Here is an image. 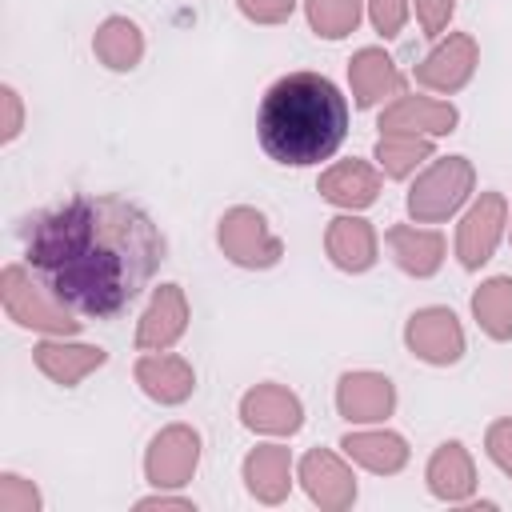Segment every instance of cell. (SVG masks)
I'll list each match as a JSON object with an SVG mask.
<instances>
[{"mask_svg": "<svg viewBox=\"0 0 512 512\" xmlns=\"http://www.w3.org/2000/svg\"><path fill=\"white\" fill-rule=\"evenodd\" d=\"M472 316L492 340L512 336V276H492L472 296Z\"/></svg>", "mask_w": 512, "mask_h": 512, "instance_id": "cell-25", "label": "cell"}, {"mask_svg": "<svg viewBox=\"0 0 512 512\" xmlns=\"http://www.w3.org/2000/svg\"><path fill=\"white\" fill-rule=\"evenodd\" d=\"M396 408V388L380 372H344L336 384V412L348 424H380Z\"/></svg>", "mask_w": 512, "mask_h": 512, "instance_id": "cell-11", "label": "cell"}, {"mask_svg": "<svg viewBox=\"0 0 512 512\" xmlns=\"http://www.w3.org/2000/svg\"><path fill=\"white\" fill-rule=\"evenodd\" d=\"M0 512H40V492L32 480L4 472L0 476Z\"/></svg>", "mask_w": 512, "mask_h": 512, "instance_id": "cell-28", "label": "cell"}, {"mask_svg": "<svg viewBox=\"0 0 512 512\" xmlns=\"http://www.w3.org/2000/svg\"><path fill=\"white\" fill-rule=\"evenodd\" d=\"M348 80H352L356 108H376L388 96H404V76L384 48H360L348 60Z\"/></svg>", "mask_w": 512, "mask_h": 512, "instance_id": "cell-18", "label": "cell"}, {"mask_svg": "<svg viewBox=\"0 0 512 512\" xmlns=\"http://www.w3.org/2000/svg\"><path fill=\"white\" fill-rule=\"evenodd\" d=\"M484 448H488V456H492V464L512 480V416L508 420H496L492 428H488V436H484Z\"/></svg>", "mask_w": 512, "mask_h": 512, "instance_id": "cell-30", "label": "cell"}, {"mask_svg": "<svg viewBox=\"0 0 512 512\" xmlns=\"http://www.w3.org/2000/svg\"><path fill=\"white\" fill-rule=\"evenodd\" d=\"M432 160V140L428 136H412V132H384L376 144V164L384 176L404 180L408 172H416V164Z\"/></svg>", "mask_w": 512, "mask_h": 512, "instance_id": "cell-26", "label": "cell"}, {"mask_svg": "<svg viewBox=\"0 0 512 512\" xmlns=\"http://www.w3.org/2000/svg\"><path fill=\"white\" fill-rule=\"evenodd\" d=\"M328 260L344 272H368L376 264V232L360 216H336L324 232Z\"/></svg>", "mask_w": 512, "mask_h": 512, "instance_id": "cell-22", "label": "cell"}, {"mask_svg": "<svg viewBox=\"0 0 512 512\" xmlns=\"http://www.w3.org/2000/svg\"><path fill=\"white\" fill-rule=\"evenodd\" d=\"M504 220H508V200L500 192H480L476 204L464 212L460 228H456V256L468 272H476L480 264L492 260L500 236H504Z\"/></svg>", "mask_w": 512, "mask_h": 512, "instance_id": "cell-8", "label": "cell"}, {"mask_svg": "<svg viewBox=\"0 0 512 512\" xmlns=\"http://www.w3.org/2000/svg\"><path fill=\"white\" fill-rule=\"evenodd\" d=\"M136 384L156 404H184L196 388V372L176 352H144L136 360Z\"/></svg>", "mask_w": 512, "mask_h": 512, "instance_id": "cell-15", "label": "cell"}, {"mask_svg": "<svg viewBox=\"0 0 512 512\" xmlns=\"http://www.w3.org/2000/svg\"><path fill=\"white\" fill-rule=\"evenodd\" d=\"M216 240H220L224 256H228L232 264H240V268H272V264L284 256V244H280V236L268 228L264 212L244 208V204H240V208H228V212L220 216Z\"/></svg>", "mask_w": 512, "mask_h": 512, "instance_id": "cell-5", "label": "cell"}, {"mask_svg": "<svg viewBox=\"0 0 512 512\" xmlns=\"http://www.w3.org/2000/svg\"><path fill=\"white\" fill-rule=\"evenodd\" d=\"M164 232L128 196L80 192L24 224V260L76 316L128 312L164 264Z\"/></svg>", "mask_w": 512, "mask_h": 512, "instance_id": "cell-1", "label": "cell"}, {"mask_svg": "<svg viewBox=\"0 0 512 512\" xmlns=\"http://www.w3.org/2000/svg\"><path fill=\"white\" fill-rule=\"evenodd\" d=\"M344 456L376 476H392L408 464V440L400 432H388V428H368V432H348L340 440Z\"/></svg>", "mask_w": 512, "mask_h": 512, "instance_id": "cell-23", "label": "cell"}, {"mask_svg": "<svg viewBox=\"0 0 512 512\" xmlns=\"http://www.w3.org/2000/svg\"><path fill=\"white\" fill-rule=\"evenodd\" d=\"M240 420L264 436H292L304 424V404L284 384H256L240 396Z\"/></svg>", "mask_w": 512, "mask_h": 512, "instance_id": "cell-10", "label": "cell"}, {"mask_svg": "<svg viewBox=\"0 0 512 512\" xmlns=\"http://www.w3.org/2000/svg\"><path fill=\"white\" fill-rule=\"evenodd\" d=\"M260 148L284 168H312L332 160L348 136V100L320 72L280 76L256 112Z\"/></svg>", "mask_w": 512, "mask_h": 512, "instance_id": "cell-2", "label": "cell"}, {"mask_svg": "<svg viewBox=\"0 0 512 512\" xmlns=\"http://www.w3.org/2000/svg\"><path fill=\"white\" fill-rule=\"evenodd\" d=\"M136 508H184V512H192L196 504H192V500H184V496H168V488H160L156 496L136 500Z\"/></svg>", "mask_w": 512, "mask_h": 512, "instance_id": "cell-34", "label": "cell"}, {"mask_svg": "<svg viewBox=\"0 0 512 512\" xmlns=\"http://www.w3.org/2000/svg\"><path fill=\"white\" fill-rule=\"evenodd\" d=\"M300 484H304L308 500L320 504V508H328V512H344L356 500V476L328 448H312L300 460Z\"/></svg>", "mask_w": 512, "mask_h": 512, "instance_id": "cell-12", "label": "cell"}, {"mask_svg": "<svg viewBox=\"0 0 512 512\" xmlns=\"http://www.w3.org/2000/svg\"><path fill=\"white\" fill-rule=\"evenodd\" d=\"M424 480H428V492H432L436 500H444V504H464V500H472V492H476V468H472L468 448H464L460 440H444V444L432 452V460H428V468H424Z\"/></svg>", "mask_w": 512, "mask_h": 512, "instance_id": "cell-19", "label": "cell"}, {"mask_svg": "<svg viewBox=\"0 0 512 512\" xmlns=\"http://www.w3.org/2000/svg\"><path fill=\"white\" fill-rule=\"evenodd\" d=\"M188 328V304L180 284H160L152 292V304L144 308L136 324V348L140 352H168Z\"/></svg>", "mask_w": 512, "mask_h": 512, "instance_id": "cell-13", "label": "cell"}, {"mask_svg": "<svg viewBox=\"0 0 512 512\" xmlns=\"http://www.w3.org/2000/svg\"><path fill=\"white\" fill-rule=\"evenodd\" d=\"M404 344H408V352L416 360L436 364V368H448V364H456L464 356V328H460V320H456L452 308L432 304V308H420V312L408 316Z\"/></svg>", "mask_w": 512, "mask_h": 512, "instance_id": "cell-6", "label": "cell"}, {"mask_svg": "<svg viewBox=\"0 0 512 512\" xmlns=\"http://www.w3.org/2000/svg\"><path fill=\"white\" fill-rule=\"evenodd\" d=\"M0 100H4V132H0V140L12 144V140L20 136V96H16L12 84H4V88H0Z\"/></svg>", "mask_w": 512, "mask_h": 512, "instance_id": "cell-33", "label": "cell"}, {"mask_svg": "<svg viewBox=\"0 0 512 512\" xmlns=\"http://www.w3.org/2000/svg\"><path fill=\"white\" fill-rule=\"evenodd\" d=\"M472 184H476V168H472L468 156H440V160H432L416 176V184L408 188V212H412V220H420V224L448 220L468 200Z\"/></svg>", "mask_w": 512, "mask_h": 512, "instance_id": "cell-4", "label": "cell"}, {"mask_svg": "<svg viewBox=\"0 0 512 512\" xmlns=\"http://www.w3.org/2000/svg\"><path fill=\"white\" fill-rule=\"evenodd\" d=\"M476 60H480L476 40H472L468 32H452L448 40H440V44L416 64L412 80H416L420 88H432V92H448V96H452V92H460V88L472 80Z\"/></svg>", "mask_w": 512, "mask_h": 512, "instance_id": "cell-9", "label": "cell"}, {"mask_svg": "<svg viewBox=\"0 0 512 512\" xmlns=\"http://www.w3.org/2000/svg\"><path fill=\"white\" fill-rule=\"evenodd\" d=\"M244 488L260 504H280L292 488V456L284 444H260L244 456Z\"/></svg>", "mask_w": 512, "mask_h": 512, "instance_id": "cell-21", "label": "cell"}, {"mask_svg": "<svg viewBox=\"0 0 512 512\" xmlns=\"http://www.w3.org/2000/svg\"><path fill=\"white\" fill-rule=\"evenodd\" d=\"M32 356H36V368L52 384H60V388H76L88 372H96V368L108 364V352L104 348H96V344H72L68 336L40 340Z\"/></svg>", "mask_w": 512, "mask_h": 512, "instance_id": "cell-16", "label": "cell"}, {"mask_svg": "<svg viewBox=\"0 0 512 512\" xmlns=\"http://www.w3.org/2000/svg\"><path fill=\"white\" fill-rule=\"evenodd\" d=\"M316 188H320V196L328 204H336L344 212H360V208L376 204V196H380V172L368 160H356L352 156V160H340V164L324 168Z\"/></svg>", "mask_w": 512, "mask_h": 512, "instance_id": "cell-17", "label": "cell"}, {"mask_svg": "<svg viewBox=\"0 0 512 512\" xmlns=\"http://www.w3.org/2000/svg\"><path fill=\"white\" fill-rule=\"evenodd\" d=\"M364 8H368L372 28H376L384 40L400 36V28L408 24V0H364Z\"/></svg>", "mask_w": 512, "mask_h": 512, "instance_id": "cell-29", "label": "cell"}, {"mask_svg": "<svg viewBox=\"0 0 512 512\" xmlns=\"http://www.w3.org/2000/svg\"><path fill=\"white\" fill-rule=\"evenodd\" d=\"M308 24L324 40H344L364 16V0H304Z\"/></svg>", "mask_w": 512, "mask_h": 512, "instance_id": "cell-27", "label": "cell"}, {"mask_svg": "<svg viewBox=\"0 0 512 512\" xmlns=\"http://www.w3.org/2000/svg\"><path fill=\"white\" fill-rule=\"evenodd\" d=\"M92 52H96V60L104 68L132 72L140 64V56H144V36L128 16H108L92 36Z\"/></svg>", "mask_w": 512, "mask_h": 512, "instance_id": "cell-24", "label": "cell"}, {"mask_svg": "<svg viewBox=\"0 0 512 512\" xmlns=\"http://www.w3.org/2000/svg\"><path fill=\"white\" fill-rule=\"evenodd\" d=\"M0 300H4L8 320H16L20 328H36V332H48V336L80 332V320H72V308L60 304L32 268L8 264L0 272Z\"/></svg>", "mask_w": 512, "mask_h": 512, "instance_id": "cell-3", "label": "cell"}, {"mask_svg": "<svg viewBox=\"0 0 512 512\" xmlns=\"http://www.w3.org/2000/svg\"><path fill=\"white\" fill-rule=\"evenodd\" d=\"M200 464V436L188 424H168L144 452V476L152 488H184Z\"/></svg>", "mask_w": 512, "mask_h": 512, "instance_id": "cell-7", "label": "cell"}, {"mask_svg": "<svg viewBox=\"0 0 512 512\" xmlns=\"http://www.w3.org/2000/svg\"><path fill=\"white\" fill-rule=\"evenodd\" d=\"M236 8L252 20V24H284L296 8V0H236Z\"/></svg>", "mask_w": 512, "mask_h": 512, "instance_id": "cell-32", "label": "cell"}, {"mask_svg": "<svg viewBox=\"0 0 512 512\" xmlns=\"http://www.w3.org/2000/svg\"><path fill=\"white\" fill-rule=\"evenodd\" d=\"M460 112L448 100L432 96H396L380 112V132H412V136H448L456 132Z\"/></svg>", "mask_w": 512, "mask_h": 512, "instance_id": "cell-14", "label": "cell"}, {"mask_svg": "<svg viewBox=\"0 0 512 512\" xmlns=\"http://www.w3.org/2000/svg\"><path fill=\"white\" fill-rule=\"evenodd\" d=\"M388 248L400 272L408 276H436L444 264V236L436 228H416V224H392L388 228Z\"/></svg>", "mask_w": 512, "mask_h": 512, "instance_id": "cell-20", "label": "cell"}, {"mask_svg": "<svg viewBox=\"0 0 512 512\" xmlns=\"http://www.w3.org/2000/svg\"><path fill=\"white\" fill-rule=\"evenodd\" d=\"M452 12H456V0H416V20H420V32H424L428 40L444 36Z\"/></svg>", "mask_w": 512, "mask_h": 512, "instance_id": "cell-31", "label": "cell"}]
</instances>
